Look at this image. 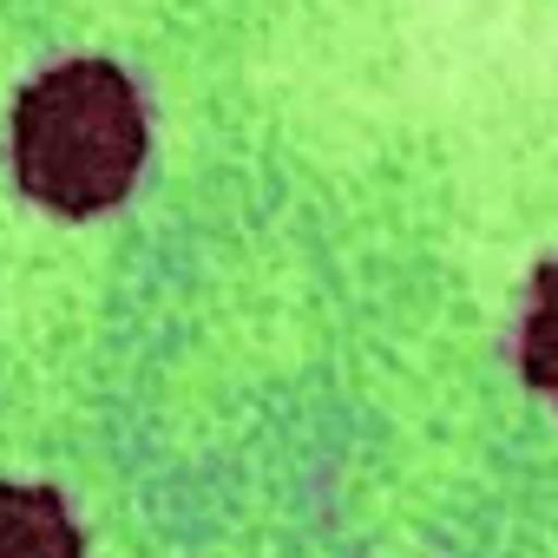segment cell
Instances as JSON below:
<instances>
[{
  "label": "cell",
  "instance_id": "obj_3",
  "mask_svg": "<svg viewBox=\"0 0 558 558\" xmlns=\"http://www.w3.org/2000/svg\"><path fill=\"white\" fill-rule=\"evenodd\" d=\"M525 381L558 401V256L532 276V310H525V342H519Z\"/></svg>",
  "mask_w": 558,
  "mask_h": 558
},
{
  "label": "cell",
  "instance_id": "obj_2",
  "mask_svg": "<svg viewBox=\"0 0 558 558\" xmlns=\"http://www.w3.org/2000/svg\"><path fill=\"white\" fill-rule=\"evenodd\" d=\"M0 558H80V525L47 486H0Z\"/></svg>",
  "mask_w": 558,
  "mask_h": 558
},
{
  "label": "cell",
  "instance_id": "obj_1",
  "mask_svg": "<svg viewBox=\"0 0 558 558\" xmlns=\"http://www.w3.org/2000/svg\"><path fill=\"white\" fill-rule=\"evenodd\" d=\"M145 165V106L112 60H66L14 106V171L60 217L112 210Z\"/></svg>",
  "mask_w": 558,
  "mask_h": 558
}]
</instances>
